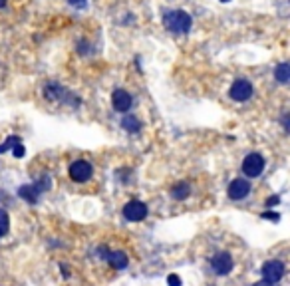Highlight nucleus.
<instances>
[{"label":"nucleus","instance_id":"obj_1","mask_svg":"<svg viewBox=\"0 0 290 286\" xmlns=\"http://www.w3.org/2000/svg\"><path fill=\"white\" fill-rule=\"evenodd\" d=\"M161 20L171 34H187L193 26V18L185 10H165Z\"/></svg>","mask_w":290,"mask_h":286},{"label":"nucleus","instance_id":"obj_2","mask_svg":"<svg viewBox=\"0 0 290 286\" xmlns=\"http://www.w3.org/2000/svg\"><path fill=\"white\" fill-rule=\"evenodd\" d=\"M229 95H231V100L232 102H238V104H243V102H249L253 95H255V87L251 84V80L247 78H236L229 89Z\"/></svg>","mask_w":290,"mask_h":286},{"label":"nucleus","instance_id":"obj_3","mask_svg":"<svg viewBox=\"0 0 290 286\" xmlns=\"http://www.w3.org/2000/svg\"><path fill=\"white\" fill-rule=\"evenodd\" d=\"M91 175H93V167L86 159H78L70 165V179L74 183H87L91 179Z\"/></svg>","mask_w":290,"mask_h":286},{"label":"nucleus","instance_id":"obj_4","mask_svg":"<svg viewBox=\"0 0 290 286\" xmlns=\"http://www.w3.org/2000/svg\"><path fill=\"white\" fill-rule=\"evenodd\" d=\"M264 165H266V159L261 153H249L245 157V161H243V173L247 177L255 179L264 171Z\"/></svg>","mask_w":290,"mask_h":286},{"label":"nucleus","instance_id":"obj_5","mask_svg":"<svg viewBox=\"0 0 290 286\" xmlns=\"http://www.w3.org/2000/svg\"><path fill=\"white\" fill-rule=\"evenodd\" d=\"M284 270H286V266H284V262H280V260H266V262L262 264V268H261L262 278H264L266 282H270V284H276L278 280H282Z\"/></svg>","mask_w":290,"mask_h":286},{"label":"nucleus","instance_id":"obj_6","mask_svg":"<svg viewBox=\"0 0 290 286\" xmlns=\"http://www.w3.org/2000/svg\"><path fill=\"white\" fill-rule=\"evenodd\" d=\"M147 213H149L147 205L141 203V201H129V203L123 207V219L129 221V223H139V221H143L145 217H147Z\"/></svg>","mask_w":290,"mask_h":286},{"label":"nucleus","instance_id":"obj_7","mask_svg":"<svg viewBox=\"0 0 290 286\" xmlns=\"http://www.w3.org/2000/svg\"><path fill=\"white\" fill-rule=\"evenodd\" d=\"M249 193H251V183L247 179H243V177L231 181V185L227 189V195L232 201H243V199L249 197Z\"/></svg>","mask_w":290,"mask_h":286},{"label":"nucleus","instance_id":"obj_8","mask_svg":"<svg viewBox=\"0 0 290 286\" xmlns=\"http://www.w3.org/2000/svg\"><path fill=\"white\" fill-rule=\"evenodd\" d=\"M112 106H114L116 112L125 114V112H129L131 106H133V95H131L129 91L117 87V89H114V93H112Z\"/></svg>","mask_w":290,"mask_h":286},{"label":"nucleus","instance_id":"obj_9","mask_svg":"<svg viewBox=\"0 0 290 286\" xmlns=\"http://www.w3.org/2000/svg\"><path fill=\"white\" fill-rule=\"evenodd\" d=\"M232 266H234V262H232V257L229 253H219L211 260V268L217 276H227L232 270Z\"/></svg>","mask_w":290,"mask_h":286},{"label":"nucleus","instance_id":"obj_10","mask_svg":"<svg viewBox=\"0 0 290 286\" xmlns=\"http://www.w3.org/2000/svg\"><path fill=\"white\" fill-rule=\"evenodd\" d=\"M66 87L58 82H50V84H46L44 86V98L48 102H62L64 100V95H66Z\"/></svg>","mask_w":290,"mask_h":286},{"label":"nucleus","instance_id":"obj_11","mask_svg":"<svg viewBox=\"0 0 290 286\" xmlns=\"http://www.w3.org/2000/svg\"><path fill=\"white\" fill-rule=\"evenodd\" d=\"M108 262H110L116 270H123V268H127L129 258H127V255H125L123 251H110V253H108Z\"/></svg>","mask_w":290,"mask_h":286},{"label":"nucleus","instance_id":"obj_12","mask_svg":"<svg viewBox=\"0 0 290 286\" xmlns=\"http://www.w3.org/2000/svg\"><path fill=\"white\" fill-rule=\"evenodd\" d=\"M18 197L20 199H24L26 203H30V205H36L38 203V199H40V193L36 191V187L34 185H22L20 189H18Z\"/></svg>","mask_w":290,"mask_h":286},{"label":"nucleus","instance_id":"obj_13","mask_svg":"<svg viewBox=\"0 0 290 286\" xmlns=\"http://www.w3.org/2000/svg\"><path fill=\"white\" fill-rule=\"evenodd\" d=\"M189 195H191V185L185 183V181H181V183H177V185L171 187V197L175 201H185Z\"/></svg>","mask_w":290,"mask_h":286},{"label":"nucleus","instance_id":"obj_14","mask_svg":"<svg viewBox=\"0 0 290 286\" xmlns=\"http://www.w3.org/2000/svg\"><path fill=\"white\" fill-rule=\"evenodd\" d=\"M121 127L127 131V133H139L141 131V121L135 117V115H123V119H121Z\"/></svg>","mask_w":290,"mask_h":286},{"label":"nucleus","instance_id":"obj_15","mask_svg":"<svg viewBox=\"0 0 290 286\" xmlns=\"http://www.w3.org/2000/svg\"><path fill=\"white\" fill-rule=\"evenodd\" d=\"M274 80L278 82V84H288V80H290V66H288V62H282V64H278L276 68H274Z\"/></svg>","mask_w":290,"mask_h":286},{"label":"nucleus","instance_id":"obj_16","mask_svg":"<svg viewBox=\"0 0 290 286\" xmlns=\"http://www.w3.org/2000/svg\"><path fill=\"white\" fill-rule=\"evenodd\" d=\"M32 185L36 187L38 193H46V191H50V187H52V179H50V175H48V173H42Z\"/></svg>","mask_w":290,"mask_h":286},{"label":"nucleus","instance_id":"obj_17","mask_svg":"<svg viewBox=\"0 0 290 286\" xmlns=\"http://www.w3.org/2000/svg\"><path fill=\"white\" fill-rule=\"evenodd\" d=\"M8 230H10V217L4 209H0V238H2Z\"/></svg>","mask_w":290,"mask_h":286},{"label":"nucleus","instance_id":"obj_18","mask_svg":"<svg viewBox=\"0 0 290 286\" xmlns=\"http://www.w3.org/2000/svg\"><path fill=\"white\" fill-rule=\"evenodd\" d=\"M20 141H22V139H20L18 135H10V137H6V139H4V143L0 145V155L6 153V151H10V149L16 145V143H20Z\"/></svg>","mask_w":290,"mask_h":286},{"label":"nucleus","instance_id":"obj_19","mask_svg":"<svg viewBox=\"0 0 290 286\" xmlns=\"http://www.w3.org/2000/svg\"><path fill=\"white\" fill-rule=\"evenodd\" d=\"M12 153H14V157H16V159L24 157V153H26V147L22 145V141H20V143H16V145L12 147Z\"/></svg>","mask_w":290,"mask_h":286},{"label":"nucleus","instance_id":"obj_20","mask_svg":"<svg viewBox=\"0 0 290 286\" xmlns=\"http://www.w3.org/2000/svg\"><path fill=\"white\" fill-rule=\"evenodd\" d=\"M68 4L78 10H84V8H87V0H68Z\"/></svg>","mask_w":290,"mask_h":286},{"label":"nucleus","instance_id":"obj_21","mask_svg":"<svg viewBox=\"0 0 290 286\" xmlns=\"http://www.w3.org/2000/svg\"><path fill=\"white\" fill-rule=\"evenodd\" d=\"M78 54H82V56H87L89 54V42H80L78 44Z\"/></svg>","mask_w":290,"mask_h":286},{"label":"nucleus","instance_id":"obj_22","mask_svg":"<svg viewBox=\"0 0 290 286\" xmlns=\"http://www.w3.org/2000/svg\"><path fill=\"white\" fill-rule=\"evenodd\" d=\"M261 219H268V221H274L276 223V221H280V215L278 213H272V211H266V213L261 215Z\"/></svg>","mask_w":290,"mask_h":286},{"label":"nucleus","instance_id":"obj_23","mask_svg":"<svg viewBox=\"0 0 290 286\" xmlns=\"http://www.w3.org/2000/svg\"><path fill=\"white\" fill-rule=\"evenodd\" d=\"M167 284H169V286H181L183 282H181V278H179L177 274H169V276H167Z\"/></svg>","mask_w":290,"mask_h":286},{"label":"nucleus","instance_id":"obj_24","mask_svg":"<svg viewBox=\"0 0 290 286\" xmlns=\"http://www.w3.org/2000/svg\"><path fill=\"white\" fill-rule=\"evenodd\" d=\"M278 203H280V197L278 195H272V197L266 199V207H272V205H278Z\"/></svg>","mask_w":290,"mask_h":286},{"label":"nucleus","instance_id":"obj_25","mask_svg":"<svg viewBox=\"0 0 290 286\" xmlns=\"http://www.w3.org/2000/svg\"><path fill=\"white\" fill-rule=\"evenodd\" d=\"M282 127H284V131H288V129H290V119H288V114H284V115H282Z\"/></svg>","mask_w":290,"mask_h":286},{"label":"nucleus","instance_id":"obj_26","mask_svg":"<svg viewBox=\"0 0 290 286\" xmlns=\"http://www.w3.org/2000/svg\"><path fill=\"white\" fill-rule=\"evenodd\" d=\"M60 268H62V276H64V278H68V276H70V268H68L64 262L60 264Z\"/></svg>","mask_w":290,"mask_h":286},{"label":"nucleus","instance_id":"obj_27","mask_svg":"<svg viewBox=\"0 0 290 286\" xmlns=\"http://www.w3.org/2000/svg\"><path fill=\"white\" fill-rule=\"evenodd\" d=\"M253 286H274V284H270V282H266V280H259V282H255Z\"/></svg>","mask_w":290,"mask_h":286},{"label":"nucleus","instance_id":"obj_28","mask_svg":"<svg viewBox=\"0 0 290 286\" xmlns=\"http://www.w3.org/2000/svg\"><path fill=\"white\" fill-rule=\"evenodd\" d=\"M6 2H8V0H0V10H2V8L6 6Z\"/></svg>","mask_w":290,"mask_h":286},{"label":"nucleus","instance_id":"obj_29","mask_svg":"<svg viewBox=\"0 0 290 286\" xmlns=\"http://www.w3.org/2000/svg\"><path fill=\"white\" fill-rule=\"evenodd\" d=\"M221 2H231V0H221Z\"/></svg>","mask_w":290,"mask_h":286}]
</instances>
